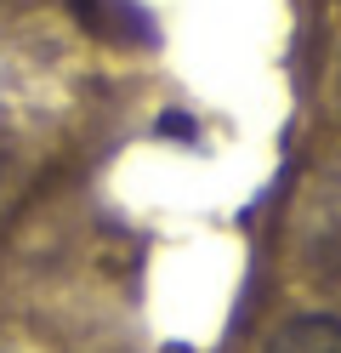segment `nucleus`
<instances>
[{
	"mask_svg": "<svg viewBox=\"0 0 341 353\" xmlns=\"http://www.w3.org/2000/svg\"><path fill=\"white\" fill-rule=\"evenodd\" d=\"M262 353H341V319L335 314H296L262 342Z\"/></svg>",
	"mask_w": 341,
	"mask_h": 353,
	"instance_id": "1",
	"label": "nucleus"
}]
</instances>
